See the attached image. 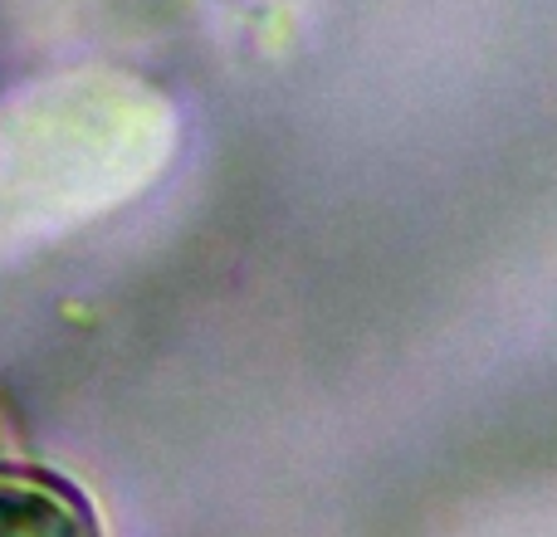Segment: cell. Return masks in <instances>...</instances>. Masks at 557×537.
I'll return each instance as SVG.
<instances>
[{"label":"cell","mask_w":557,"mask_h":537,"mask_svg":"<svg viewBox=\"0 0 557 537\" xmlns=\"http://www.w3.org/2000/svg\"><path fill=\"white\" fill-rule=\"evenodd\" d=\"M0 537H103L98 509L45 464H0Z\"/></svg>","instance_id":"1"}]
</instances>
